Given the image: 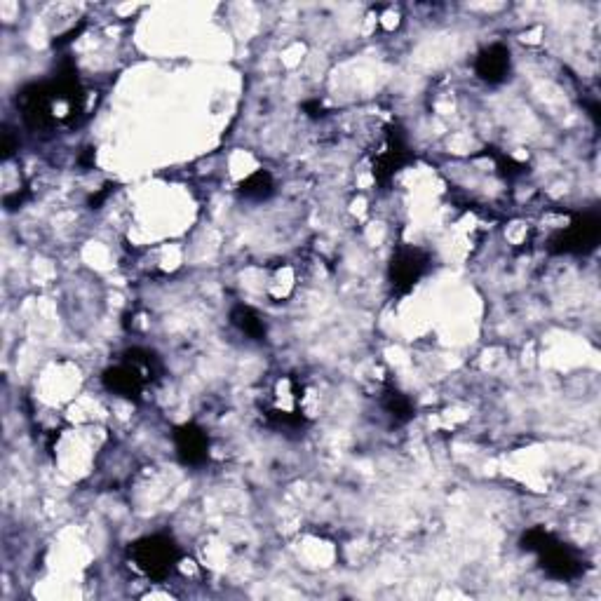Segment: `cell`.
<instances>
[{
  "label": "cell",
  "instance_id": "3",
  "mask_svg": "<svg viewBox=\"0 0 601 601\" xmlns=\"http://www.w3.org/2000/svg\"><path fill=\"white\" fill-rule=\"evenodd\" d=\"M132 564L153 580L170 578L181 562V550L170 536L165 533H155L137 540L130 548Z\"/></svg>",
  "mask_w": 601,
  "mask_h": 601
},
{
  "label": "cell",
  "instance_id": "8",
  "mask_svg": "<svg viewBox=\"0 0 601 601\" xmlns=\"http://www.w3.org/2000/svg\"><path fill=\"white\" fill-rule=\"evenodd\" d=\"M404 162H407V144H404L402 134L388 132L381 151H378L374 158V177L381 181V184H386Z\"/></svg>",
  "mask_w": 601,
  "mask_h": 601
},
{
  "label": "cell",
  "instance_id": "4",
  "mask_svg": "<svg viewBox=\"0 0 601 601\" xmlns=\"http://www.w3.org/2000/svg\"><path fill=\"white\" fill-rule=\"evenodd\" d=\"M601 238V221L597 214L573 216L569 226L550 238V249L555 254H587L597 247Z\"/></svg>",
  "mask_w": 601,
  "mask_h": 601
},
{
  "label": "cell",
  "instance_id": "11",
  "mask_svg": "<svg viewBox=\"0 0 601 601\" xmlns=\"http://www.w3.org/2000/svg\"><path fill=\"white\" fill-rule=\"evenodd\" d=\"M383 409L386 414L393 418L395 423H407L411 416H414V404L409 402L407 395H402L400 390H388L383 395Z\"/></svg>",
  "mask_w": 601,
  "mask_h": 601
},
{
  "label": "cell",
  "instance_id": "9",
  "mask_svg": "<svg viewBox=\"0 0 601 601\" xmlns=\"http://www.w3.org/2000/svg\"><path fill=\"white\" fill-rule=\"evenodd\" d=\"M231 322L235 329H240L247 339L263 341L266 339V322L261 320V315L249 306H235L231 313Z\"/></svg>",
  "mask_w": 601,
  "mask_h": 601
},
{
  "label": "cell",
  "instance_id": "7",
  "mask_svg": "<svg viewBox=\"0 0 601 601\" xmlns=\"http://www.w3.org/2000/svg\"><path fill=\"white\" fill-rule=\"evenodd\" d=\"M510 66H512L510 50L501 43L484 47V50L479 52L475 59L477 78H482L484 83H489V85L503 83V80L510 76Z\"/></svg>",
  "mask_w": 601,
  "mask_h": 601
},
{
  "label": "cell",
  "instance_id": "5",
  "mask_svg": "<svg viewBox=\"0 0 601 601\" xmlns=\"http://www.w3.org/2000/svg\"><path fill=\"white\" fill-rule=\"evenodd\" d=\"M428 270V254L416 247L397 249L390 261V285L397 294H407Z\"/></svg>",
  "mask_w": 601,
  "mask_h": 601
},
{
  "label": "cell",
  "instance_id": "2",
  "mask_svg": "<svg viewBox=\"0 0 601 601\" xmlns=\"http://www.w3.org/2000/svg\"><path fill=\"white\" fill-rule=\"evenodd\" d=\"M158 374V357L144 348H132L125 353L123 362L104 371L101 381L111 393L127 397V400H139L148 383L155 381Z\"/></svg>",
  "mask_w": 601,
  "mask_h": 601
},
{
  "label": "cell",
  "instance_id": "6",
  "mask_svg": "<svg viewBox=\"0 0 601 601\" xmlns=\"http://www.w3.org/2000/svg\"><path fill=\"white\" fill-rule=\"evenodd\" d=\"M174 449L179 461L184 465L198 468L209 458V437L207 432L195 423H184L174 430Z\"/></svg>",
  "mask_w": 601,
  "mask_h": 601
},
{
  "label": "cell",
  "instance_id": "10",
  "mask_svg": "<svg viewBox=\"0 0 601 601\" xmlns=\"http://www.w3.org/2000/svg\"><path fill=\"white\" fill-rule=\"evenodd\" d=\"M273 191H275V181L266 170H256L240 184V193L245 195L247 200H266L273 195Z\"/></svg>",
  "mask_w": 601,
  "mask_h": 601
},
{
  "label": "cell",
  "instance_id": "1",
  "mask_svg": "<svg viewBox=\"0 0 601 601\" xmlns=\"http://www.w3.org/2000/svg\"><path fill=\"white\" fill-rule=\"evenodd\" d=\"M522 548L533 552L538 557L540 569L548 573L555 580H573L583 576L585 562L576 550L562 543V540L552 536L550 531L540 529H529L522 536Z\"/></svg>",
  "mask_w": 601,
  "mask_h": 601
}]
</instances>
